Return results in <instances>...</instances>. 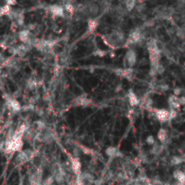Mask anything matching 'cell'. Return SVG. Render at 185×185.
<instances>
[{"label": "cell", "instance_id": "6da1fadb", "mask_svg": "<svg viewBox=\"0 0 185 185\" xmlns=\"http://www.w3.org/2000/svg\"><path fill=\"white\" fill-rule=\"evenodd\" d=\"M102 38L107 45L114 49L118 48L121 44H123V43H126V40L125 37V33L118 30L113 31L109 34L103 35Z\"/></svg>", "mask_w": 185, "mask_h": 185}, {"label": "cell", "instance_id": "7a4b0ae2", "mask_svg": "<svg viewBox=\"0 0 185 185\" xmlns=\"http://www.w3.org/2000/svg\"><path fill=\"white\" fill-rule=\"evenodd\" d=\"M136 52L133 49H129L126 55H125V59H124V63L126 66V68H132L136 62Z\"/></svg>", "mask_w": 185, "mask_h": 185}, {"label": "cell", "instance_id": "3957f363", "mask_svg": "<svg viewBox=\"0 0 185 185\" xmlns=\"http://www.w3.org/2000/svg\"><path fill=\"white\" fill-rule=\"evenodd\" d=\"M114 73L120 78L129 81L134 76V70L132 68H118L114 70Z\"/></svg>", "mask_w": 185, "mask_h": 185}, {"label": "cell", "instance_id": "277c9868", "mask_svg": "<svg viewBox=\"0 0 185 185\" xmlns=\"http://www.w3.org/2000/svg\"><path fill=\"white\" fill-rule=\"evenodd\" d=\"M70 162V168L72 172L78 176L81 175V163L79 157H75L73 155H69Z\"/></svg>", "mask_w": 185, "mask_h": 185}, {"label": "cell", "instance_id": "5b68a950", "mask_svg": "<svg viewBox=\"0 0 185 185\" xmlns=\"http://www.w3.org/2000/svg\"><path fill=\"white\" fill-rule=\"evenodd\" d=\"M142 33L139 30H134L133 32L130 33L129 36L126 38V45H133L136 44L137 43H139L142 40Z\"/></svg>", "mask_w": 185, "mask_h": 185}, {"label": "cell", "instance_id": "8992f818", "mask_svg": "<svg viewBox=\"0 0 185 185\" xmlns=\"http://www.w3.org/2000/svg\"><path fill=\"white\" fill-rule=\"evenodd\" d=\"M33 152L32 150H25V151H20L17 154V156L15 158V162L17 163H24L29 161L33 157Z\"/></svg>", "mask_w": 185, "mask_h": 185}, {"label": "cell", "instance_id": "52a82bcc", "mask_svg": "<svg viewBox=\"0 0 185 185\" xmlns=\"http://www.w3.org/2000/svg\"><path fill=\"white\" fill-rule=\"evenodd\" d=\"M155 116L162 123L167 122L168 120H170V111L164 108L155 109Z\"/></svg>", "mask_w": 185, "mask_h": 185}, {"label": "cell", "instance_id": "ba28073f", "mask_svg": "<svg viewBox=\"0 0 185 185\" xmlns=\"http://www.w3.org/2000/svg\"><path fill=\"white\" fill-rule=\"evenodd\" d=\"M91 103V99H89L87 96H80L72 101V104L76 107H89Z\"/></svg>", "mask_w": 185, "mask_h": 185}, {"label": "cell", "instance_id": "9c48e42d", "mask_svg": "<svg viewBox=\"0 0 185 185\" xmlns=\"http://www.w3.org/2000/svg\"><path fill=\"white\" fill-rule=\"evenodd\" d=\"M64 7L61 5H52L50 7V12L52 14V15L57 17H63L64 15Z\"/></svg>", "mask_w": 185, "mask_h": 185}, {"label": "cell", "instance_id": "30bf717a", "mask_svg": "<svg viewBox=\"0 0 185 185\" xmlns=\"http://www.w3.org/2000/svg\"><path fill=\"white\" fill-rule=\"evenodd\" d=\"M105 154L110 157V158H118V157H121L122 154L120 153V151L118 149L117 147L114 146H109L105 150Z\"/></svg>", "mask_w": 185, "mask_h": 185}, {"label": "cell", "instance_id": "8fae6325", "mask_svg": "<svg viewBox=\"0 0 185 185\" xmlns=\"http://www.w3.org/2000/svg\"><path fill=\"white\" fill-rule=\"evenodd\" d=\"M127 97H128V101H129V104H130V106L136 107V106L139 105L140 99H139V98L137 97V95L136 94V92L134 90L129 89Z\"/></svg>", "mask_w": 185, "mask_h": 185}, {"label": "cell", "instance_id": "7c38bea8", "mask_svg": "<svg viewBox=\"0 0 185 185\" xmlns=\"http://www.w3.org/2000/svg\"><path fill=\"white\" fill-rule=\"evenodd\" d=\"M7 104H8V107L13 111H15V112H18V111H20L22 109L21 104L19 103V101H18L17 99H15L9 98L7 99Z\"/></svg>", "mask_w": 185, "mask_h": 185}, {"label": "cell", "instance_id": "4fadbf2b", "mask_svg": "<svg viewBox=\"0 0 185 185\" xmlns=\"http://www.w3.org/2000/svg\"><path fill=\"white\" fill-rule=\"evenodd\" d=\"M168 104L171 107V109H179L181 107V104L179 102V97H176L174 95H171L168 99Z\"/></svg>", "mask_w": 185, "mask_h": 185}, {"label": "cell", "instance_id": "5bb4252c", "mask_svg": "<svg viewBox=\"0 0 185 185\" xmlns=\"http://www.w3.org/2000/svg\"><path fill=\"white\" fill-rule=\"evenodd\" d=\"M99 25V20L96 18H91L88 20V33H92Z\"/></svg>", "mask_w": 185, "mask_h": 185}, {"label": "cell", "instance_id": "9a60e30c", "mask_svg": "<svg viewBox=\"0 0 185 185\" xmlns=\"http://www.w3.org/2000/svg\"><path fill=\"white\" fill-rule=\"evenodd\" d=\"M173 178L180 183V184H184L185 183V173L181 171V170H176L173 172Z\"/></svg>", "mask_w": 185, "mask_h": 185}, {"label": "cell", "instance_id": "2e32d148", "mask_svg": "<svg viewBox=\"0 0 185 185\" xmlns=\"http://www.w3.org/2000/svg\"><path fill=\"white\" fill-rule=\"evenodd\" d=\"M157 138H158V140L162 144L164 143L168 138V132H167V130H166L165 128H161L160 130L158 131V133H157Z\"/></svg>", "mask_w": 185, "mask_h": 185}, {"label": "cell", "instance_id": "e0dca14e", "mask_svg": "<svg viewBox=\"0 0 185 185\" xmlns=\"http://www.w3.org/2000/svg\"><path fill=\"white\" fill-rule=\"evenodd\" d=\"M163 146L162 144H155L153 145V148H152V153H153L154 155H160V154L163 152Z\"/></svg>", "mask_w": 185, "mask_h": 185}, {"label": "cell", "instance_id": "ac0fdd59", "mask_svg": "<svg viewBox=\"0 0 185 185\" xmlns=\"http://www.w3.org/2000/svg\"><path fill=\"white\" fill-rule=\"evenodd\" d=\"M12 11V7H9L8 5H5L3 7H0V16L2 15H8V14Z\"/></svg>", "mask_w": 185, "mask_h": 185}, {"label": "cell", "instance_id": "d6986e66", "mask_svg": "<svg viewBox=\"0 0 185 185\" xmlns=\"http://www.w3.org/2000/svg\"><path fill=\"white\" fill-rule=\"evenodd\" d=\"M183 161H182V158L181 156H178V155H175V156H173L172 159H171V164L173 165V166H177V165H180L181 163H182Z\"/></svg>", "mask_w": 185, "mask_h": 185}, {"label": "cell", "instance_id": "ffe728a7", "mask_svg": "<svg viewBox=\"0 0 185 185\" xmlns=\"http://www.w3.org/2000/svg\"><path fill=\"white\" fill-rule=\"evenodd\" d=\"M136 2L135 0H127V1L125 2V6L128 11H132L136 7Z\"/></svg>", "mask_w": 185, "mask_h": 185}, {"label": "cell", "instance_id": "44dd1931", "mask_svg": "<svg viewBox=\"0 0 185 185\" xmlns=\"http://www.w3.org/2000/svg\"><path fill=\"white\" fill-rule=\"evenodd\" d=\"M24 22H25V16H24V15L22 13H19V14H18V15L16 16V18H15V23L17 25L21 26V25H24Z\"/></svg>", "mask_w": 185, "mask_h": 185}, {"label": "cell", "instance_id": "7402d4cb", "mask_svg": "<svg viewBox=\"0 0 185 185\" xmlns=\"http://www.w3.org/2000/svg\"><path fill=\"white\" fill-rule=\"evenodd\" d=\"M92 55H93V56H96V57H99V58H103L107 55V52L104 51V50L98 49V50H95L93 52H92Z\"/></svg>", "mask_w": 185, "mask_h": 185}, {"label": "cell", "instance_id": "603a6c76", "mask_svg": "<svg viewBox=\"0 0 185 185\" xmlns=\"http://www.w3.org/2000/svg\"><path fill=\"white\" fill-rule=\"evenodd\" d=\"M79 149L81 150V152H82V154L84 155H93V150H91L90 148L89 147H86L84 145H80L79 146Z\"/></svg>", "mask_w": 185, "mask_h": 185}, {"label": "cell", "instance_id": "cb8c5ba5", "mask_svg": "<svg viewBox=\"0 0 185 185\" xmlns=\"http://www.w3.org/2000/svg\"><path fill=\"white\" fill-rule=\"evenodd\" d=\"M64 10L70 14V15H72L74 13V10H75V7H74V6L71 4V3H66L64 5Z\"/></svg>", "mask_w": 185, "mask_h": 185}, {"label": "cell", "instance_id": "d4e9b609", "mask_svg": "<svg viewBox=\"0 0 185 185\" xmlns=\"http://www.w3.org/2000/svg\"><path fill=\"white\" fill-rule=\"evenodd\" d=\"M89 13L90 14H92L93 15H97L98 13H99V7L97 6V5H91L89 7Z\"/></svg>", "mask_w": 185, "mask_h": 185}, {"label": "cell", "instance_id": "484cf974", "mask_svg": "<svg viewBox=\"0 0 185 185\" xmlns=\"http://www.w3.org/2000/svg\"><path fill=\"white\" fill-rule=\"evenodd\" d=\"M36 85H37L36 80H34V79H30V80L27 81V83H26L27 88H29V89H33V88L36 87Z\"/></svg>", "mask_w": 185, "mask_h": 185}, {"label": "cell", "instance_id": "4316f807", "mask_svg": "<svg viewBox=\"0 0 185 185\" xmlns=\"http://www.w3.org/2000/svg\"><path fill=\"white\" fill-rule=\"evenodd\" d=\"M145 142L148 145H154L155 144V137L151 135V136H148L145 139Z\"/></svg>", "mask_w": 185, "mask_h": 185}, {"label": "cell", "instance_id": "83f0119b", "mask_svg": "<svg viewBox=\"0 0 185 185\" xmlns=\"http://www.w3.org/2000/svg\"><path fill=\"white\" fill-rule=\"evenodd\" d=\"M53 181H54V178L52 176H49L44 181L43 185H52Z\"/></svg>", "mask_w": 185, "mask_h": 185}, {"label": "cell", "instance_id": "f1b7e54d", "mask_svg": "<svg viewBox=\"0 0 185 185\" xmlns=\"http://www.w3.org/2000/svg\"><path fill=\"white\" fill-rule=\"evenodd\" d=\"M170 120L174 119L177 117V110L175 109H170Z\"/></svg>", "mask_w": 185, "mask_h": 185}, {"label": "cell", "instance_id": "f546056e", "mask_svg": "<svg viewBox=\"0 0 185 185\" xmlns=\"http://www.w3.org/2000/svg\"><path fill=\"white\" fill-rule=\"evenodd\" d=\"M158 89H160L161 91H166L169 89V86L167 84H160L158 85Z\"/></svg>", "mask_w": 185, "mask_h": 185}, {"label": "cell", "instance_id": "4dcf8cb0", "mask_svg": "<svg viewBox=\"0 0 185 185\" xmlns=\"http://www.w3.org/2000/svg\"><path fill=\"white\" fill-rule=\"evenodd\" d=\"M181 93V88H174L173 89V95L176 97H179Z\"/></svg>", "mask_w": 185, "mask_h": 185}, {"label": "cell", "instance_id": "1f68e13d", "mask_svg": "<svg viewBox=\"0 0 185 185\" xmlns=\"http://www.w3.org/2000/svg\"><path fill=\"white\" fill-rule=\"evenodd\" d=\"M6 5H8L9 7H12V6L16 5V1H13V0H7V1L6 2Z\"/></svg>", "mask_w": 185, "mask_h": 185}, {"label": "cell", "instance_id": "d6a6232c", "mask_svg": "<svg viewBox=\"0 0 185 185\" xmlns=\"http://www.w3.org/2000/svg\"><path fill=\"white\" fill-rule=\"evenodd\" d=\"M179 102L181 106H185V97H179Z\"/></svg>", "mask_w": 185, "mask_h": 185}, {"label": "cell", "instance_id": "836d02e7", "mask_svg": "<svg viewBox=\"0 0 185 185\" xmlns=\"http://www.w3.org/2000/svg\"><path fill=\"white\" fill-rule=\"evenodd\" d=\"M184 31L182 30V29H179L178 31H177V35L179 36V37H184Z\"/></svg>", "mask_w": 185, "mask_h": 185}, {"label": "cell", "instance_id": "e575fe53", "mask_svg": "<svg viewBox=\"0 0 185 185\" xmlns=\"http://www.w3.org/2000/svg\"><path fill=\"white\" fill-rule=\"evenodd\" d=\"M73 185H85L84 183H83V181H82V179H78L77 180V181L74 183Z\"/></svg>", "mask_w": 185, "mask_h": 185}, {"label": "cell", "instance_id": "d590c367", "mask_svg": "<svg viewBox=\"0 0 185 185\" xmlns=\"http://www.w3.org/2000/svg\"><path fill=\"white\" fill-rule=\"evenodd\" d=\"M181 158H182L183 163H185V154H184V155H181Z\"/></svg>", "mask_w": 185, "mask_h": 185}, {"label": "cell", "instance_id": "8d00e7d4", "mask_svg": "<svg viewBox=\"0 0 185 185\" xmlns=\"http://www.w3.org/2000/svg\"><path fill=\"white\" fill-rule=\"evenodd\" d=\"M145 185H154V184H153V183H151V182H150V183H147V184H145Z\"/></svg>", "mask_w": 185, "mask_h": 185}, {"label": "cell", "instance_id": "74e56055", "mask_svg": "<svg viewBox=\"0 0 185 185\" xmlns=\"http://www.w3.org/2000/svg\"><path fill=\"white\" fill-rule=\"evenodd\" d=\"M184 112H185V106H184Z\"/></svg>", "mask_w": 185, "mask_h": 185}, {"label": "cell", "instance_id": "f35d334b", "mask_svg": "<svg viewBox=\"0 0 185 185\" xmlns=\"http://www.w3.org/2000/svg\"><path fill=\"white\" fill-rule=\"evenodd\" d=\"M20 185H24V184H22V183H21V184H20Z\"/></svg>", "mask_w": 185, "mask_h": 185}, {"label": "cell", "instance_id": "ab89813d", "mask_svg": "<svg viewBox=\"0 0 185 185\" xmlns=\"http://www.w3.org/2000/svg\"><path fill=\"white\" fill-rule=\"evenodd\" d=\"M122 185H124V184H122Z\"/></svg>", "mask_w": 185, "mask_h": 185}]
</instances>
